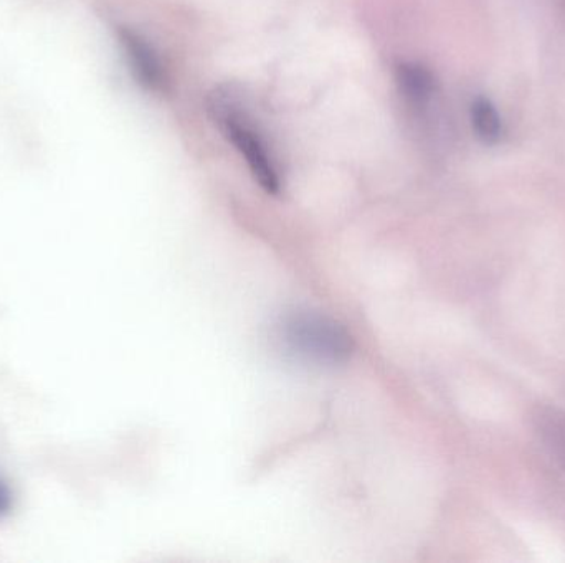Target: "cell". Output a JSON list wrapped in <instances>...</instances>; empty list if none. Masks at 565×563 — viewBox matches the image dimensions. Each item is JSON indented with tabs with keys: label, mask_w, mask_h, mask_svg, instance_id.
Segmentation results:
<instances>
[{
	"label": "cell",
	"mask_w": 565,
	"mask_h": 563,
	"mask_svg": "<svg viewBox=\"0 0 565 563\" xmlns=\"http://www.w3.org/2000/svg\"><path fill=\"white\" fill-rule=\"evenodd\" d=\"M209 111L228 141L241 152L260 187L267 194H280L281 175L270 145L248 116L238 109L237 101L228 93L215 91L209 98Z\"/></svg>",
	"instance_id": "6da1fadb"
},
{
	"label": "cell",
	"mask_w": 565,
	"mask_h": 563,
	"mask_svg": "<svg viewBox=\"0 0 565 563\" xmlns=\"http://www.w3.org/2000/svg\"><path fill=\"white\" fill-rule=\"evenodd\" d=\"M285 343L292 353L322 364L344 362L352 353V339L344 327L318 314H296L282 326Z\"/></svg>",
	"instance_id": "7a4b0ae2"
},
{
	"label": "cell",
	"mask_w": 565,
	"mask_h": 563,
	"mask_svg": "<svg viewBox=\"0 0 565 563\" xmlns=\"http://www.w3.org/2000/svg\"><path fill=\"white\" fill-rule=\"evenodd\" d=\"M119 43L125 50L129 69L136 82L151 93H164L168 86L164 66L159 59L158 53L149 45L145 36L139 35L135 30L119 29Z\"/></svg>",
	"instance_id": "3957f363"
},
{
	"label": "cell",
	"mask_w": 565,
	"mask_h": 563,
	"mask_svg": "<svg viewBox=\"0 0 565 563\" xmlns=\"http://www.w3.org/2000/svg\"><path fill=\"white\" fill-rule=\"evenodd\" d=\"M395 79L402 96L411 105L425 106L437 91V79L427 66L417 62H402L395 68Z\"/></svg>",
	"instance_id": "277c9868"
},
{
	"label": "cell",
	"mask_w": 565,
	"mask_h": 563,
	"mask_svg": "<svg viewBox=\"0 0 565 563\" xmlns=\"http://www.w3.org/2000/svg\"><path fill=\"white\" fill-rule=\"evenodd\" d=\"M471 126L475 134L484 144H497L503 136V122L493 102L487 98H477L471 102Z\"/></svg>",
	"instance_id": "5b68a950"
},
{
	"label": "cell",
	"mask_w": 565,
	"mask_h": 563,
	"mask_svg": "<svg viewBox=\"0 0 565 563\" xmlns=\"http://www.w3.org/2000/svg\"><path fill=\"white\" fill-rule=\"evenodd\" d=\"M541 435L544 436L554 452L565 459V416L557 412H543L537 416Z\"/></svg>",
	"instance_id": "8992f818"
},
{
	"label": "cell",
	"mask_w": 565,
	"mask_h": 563,
	"mask_svg": "<svg viewBox=\"0 0 565 563\" xmlns=\"http://www.w3.org/2000/svg\"><path fill=\"white\" fill-rule=\"evenodd\" d=\"M12 492H10L9 486L0 478V518L9 515L10 509H12Z\"/></svg>",
	"instance_id": "52a82bcc"
}]
</instances>
